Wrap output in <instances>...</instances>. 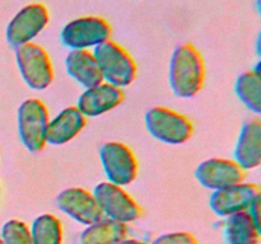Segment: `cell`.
Wrapping results in <instances>:
<instances>
[{"label":"cell","instance_id":"cell-8","mask_svg":"<svg viewBox=\"0 0 261 244\" xmlns=\"http://www.w3.org/2000/svg\"><path fill=\"white\" fill-rule=\"evenodd\" d=\"M99 158L109 182L122 187L133 183L137 178L139 163L132 147L124 142H106L101 147Z\"/></svg>","mask_w":261,"mask_h":244},{"label":"cell","instance_id":"cell-6","mask_svg":"<svg viewBox=\"0 0 261 244\" xmlns=\"http://www.w3.org/2000/svg\"><path fill=\"white\" fill-rule=\"evenodd\" d=\"M15 60L23 80L35 90H43L54 81V66L50 55L35 42L15 48Z\"/></svg>","mask_w":261,"mask_h":244},{"label":"cell","instance_id":"cell-19","mask_svg":"<svg viewBox=\"0 0 261 244\" xmlns=\"http://www.w3.org/2000/svg\"><path fill=\"white\" fill-rule=\"evenodd\" d=\"M236 94L240 101L255 113L261 112V74L260 69H252L241 74L236 81Z\"/></svg>","mask_w":261,"mask_h":244},{"label":"cell","instance_id":"cell-5","mask_svg":"<svg viewBox=\"0 0 261 244\" xmlns=\"http://www.w3.org/2000/svg\"><path fill=\"white\" fill-rule=\"evenodd\" d=\"M111 36L112 25L106 18L87 15L66 23L60 38L70 50H89L111 40Z\"/></svg>","mask_w":261,"mask_h":244},{"label":"cell","instance_id":"cell-1","mask_svg":"<svg viewBox=\"0 0 261 244\" xmlns=\"http://www.w3.org/2000/svg\"><path fill=\"white\" fill-rule=\"evenodd\" d=\"M205 81V63L200 51L185 42L173 51L170 63V85L180 98L195 97Z\"/></svg>","mask_w":261,"mask_h":244},{"label":"cell","instance_id":"cell-4","mask_svg":"<svg viewBox=\"0 0 261 244\" xmlns=\"http://www.w3.org/2000/svg\"><path fill=\"white\" fill-rule=\"evenodd\" d=\"M50 114L41 99L31 98L23 102L18 109V132L25 149L40 152L47 144V127Z\"/></svg>","mask_w":261,"mask_h":244},{"label":"cell","instance_id":"cell-21","mask_svg":"<svg viewBox=\"0 0 261 244\" xmlns=\"http://www.w3.org/2000/svg\"><path fill=\"white\" fill-rule=\"evenodd\" d=\"M2 240L4 244H33L30 226L17 219L4 224L2 229Z\"/></svg>","mask_w":261,"mask_h":244},{"label":"cell","instance_id":"cell-16","mask_svg":"<svg viewBox=\"0 0 261 244\" xmlns=\"http://www.w3.org/2000/svg\"><path fill=\"white\" fill-rule=\"evenodd\" d=\"M69 75L84 88H92L103 83V75L91 50H71L65 58Z\"/></svg>","mask_w":261,"mask_h":244},{"label":"cell","instance_id":"cell-9","mask_svg":"<svg viewBox=\"0 0 261 244\" xmlns=\"http://www.w3.org/2000/svg\"><path fill=\"white\" fill-rule=\"evenodd\" d=\"M50 22V13L42 3H31L10 19L7 27V41L13 47L32 42Z\"/></svg>","mask_w":261,"mask_h":244},{"label":"cell","instance_id":"cell-10","mask_svg":"<svg viewBox=\"0 0 261 244\" xmlns=\"http://www.w3.org/2000/svg\"><path fill=\"white\" fill-rule=\"evenodd\" d=\"M195 177L201 186L217 191L244 183L246 179V170L234 160L212 158L200 163L196 168Z\"/></svg>","mask_w":261,"mask_h":244},{"label":"cell","instance_id":"cell-2","mask_svg":"<svg viewBox=\"0 0 261 244\" xmlns=\"http://www.w3.org/2000/svg\"><path fill=\"white\" fill-rule=\"evenodd\" d=\"M93 55L106 83L119 88L130 85L137 78L138 66L129 51L120 43L109 40L94 47Z\"/></svg>","mask_w":261,"mask_h":244},{"label":"cell","instance_id":"cell-18","mask_svg":"<svg viewBox=\"0 0 261 244\" xmlns=\"http://www.w3.org/2000/svg\"><path fill=\"white\" fill-rule=\"evenodd\" d=\"M126 224L103 218L84 229L81 235V244H117L126 239Z\"/></svg>","mask_w":261,"mask_h":244},{"label":"cell","instance_id":"cell-23","mask_svg":"<svg viewBox=\"0 0 261 244\" xmlns=\"http://www.w3.org/2000/svg\"><path fill=\"white\" fill-rule=\"evenodd\" d=\"M261 196H259V197H256L254 200V202L251 203V206L249 207V210H247V212L250 214V216H251L252 219H254V221L256 223V225L259 226V228H261Z\"/></svg>","mask_w":261,"mask_h":244},{"label":"cell","instance_id":"cell-17","mask_svg":"<svg viewBox=\"0 0 261 244\" xmlns=\"http://www.w3.org/2000/svg\"><path fill=\"white\" fill-rule=\"evenodd\" d=\"M261 228L247 211L227 216L224 236L227 244H259Z\"/></svg>","mask_w":261,"mask_h":244},{"label":"cell","instance_id":"cell-14","mask_svg":"<svg viewBox=\"0 0 261 244\" xmlns=\"http://www.w3.org/2000/svg\"><path fill=\"white\" fill-rule=\"evenodd\" d=\"M86 125L87 117L79 111L78 107H66L48 122L47 144L64 145L71 141L81 134Z\"/></svg>","mask_w":261,"mask_h":244},{"label":"cell","instance_id":"cell-22","mask_svg":"<svg viewBox=\"0 0 261 244\" xmlns=\"http://www.w3.org/2000/svg\"><path fill=\"white\" fill-rule=\"evenodd\" d=\"M152 244H199L198 239L189 231H175L162 234L152 241Z\"/></svg>","mask_w":261,"mask_h":244},{"label":"cell","instance_id":"cell-24","mask_svg":"<svg viewBox=\"0 0 261 244\" xmlns=\"http://www.w3.org/2000/svg\"><path fill=\"white\" fill-rule=\"evenodd\" d=\"M117 244H147V243H144V241H142V240H137V239H127L126 238Z\"/></svg>","mask_w":261,"mask_h":244},{"label":"cell","instance_id":"cell-7","mask_svg":"<svg viewBox=\"0 0 261 244\" xmlns=\"http://www.w3.org/2000/svg\"><path fill=\"white\" fill-rule=\"evenodd\" d=\"M93 195L103 215L112 220L129 224L139 220L144 214L142 206L132 195H129L121 186L109 180L96 186Z\"/></svg>","mask_w":261,"mask_h":244},{"label":"cell","instance_id":"cell-15","mask_svg":"<svg viewBox=\"0 0 261 244\" xmlns=\"http://www.w3.org/2000/svg\"><path fill=\"white\" fill-rule=\"evenodd\" d=\"M234 162L245 170L255 169L261 163V121L259 118L246 122L239 135Z\"/></svg>","mask_w":261,"mask_h":244},{"label":"cell","instance_id":"cell-12","mask_svg":"<svg viewBox=\"0 0 261 244\" xmlns=\"http://www.w3.org/2000/svg\"><path fill=\"white\" fill-rule=\"evenodd\" d=\"M261 196L260 187L254 183H239L231 187L214 191L211 196V208L222 218L247 211L256 197Z\"/></svg>","mask_w":261,"mask_h":244},{"label":"cell","instance_id":"cell-11","mask_svg":"<svg viewBox=\"0 0 261 244\" xmlns=\"http://www.w3.org/2000/svg\"><path fill=\"white\" fill-rule=\"evenodd\" d=\"M56 206L78 223L88 226L105 218L93 192L81 187L61 191L56 197Z\"/></svg>","mask_w":261,"mask_h":244},{"label":"cell","instance_id":"cell-3","mask_svg":"<svg viewBox=\"0 0 261 244\" xmlns=\"http://www.w3.org/2000/svg\"><path fill=\"white\" fill-rule=\"evenodd\" d=\"M149 134L170 145L185 144L193 137L194 125L189 117L167 107H153L145 114Z\"/></svg>","mask_w":261,"mask_h":244},{"label":"cell","instance_id":"cell-20","mask_svg":"<svg viewBox=\"0 0 261 244\" xmlns=\"http://www.w3.org/2000/svg\"><path fill=\"white\" fill-rule=\"evenodd\" d=\"M33 244H63V224L51 214H43L33 220L30 228Z\"/></svg>","mask_w":261,"mask_h":244},{"label":"cell","instance_id":"cell-13","mask_svg":"<svg viewBox=\"0 0 261 244\" xmlns=\"http://www.w3.org/2000/svg\"><path fill=\"white\" fill-rule=\"evenodd\" d=\"M124 99L122 88L103 81L98 85L87 88L79 97L76 107L86 117H97L119 107Z\"/></svg>","mask_w":261,"mask_h":244},{"label":"cell","instance_id":"cell-25","mask_svg":"<svg viewBox=\"0 0 261 244\" xmlns=\"http://www.w3.org/2000/svg\"><path fill=\"white\" fill-rule=\"evenodd\" d=\"M0 244H4V243H3V240H2V238H0Z\"/></svg>","mask_w":261,"mask_h":244}]
</instances>
